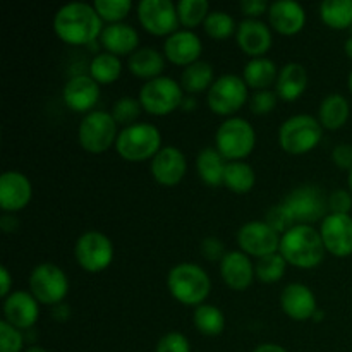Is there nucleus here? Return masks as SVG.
Here are the masks:
<instances>
[{
	"label": "nucleus",
	"instance_id": "obj_49",
	"mask_svg": "<svg viewBox=\"0 0 352 352\" xmlns=\"http://www.w3.org/2000/svg\"><path fill=\"white\" fill-rule=\"evenodd\" d=\"M0 280H2V285H0V296H2L3 299L9 298L10 284H12V280H10V274L6 267L0 268Z\"/></svg>",
	"mask_w": 352,
	"mask_h": 352
},
{
	"label": "nucleus",
	"instance_id": "obj_8",
	"mask_svg": "<svg viewBox=\"0 0 352 352\" xmlns=\"http://www.w3.org/2000/svg\"><path fill=\"white\" fill-rule=\"evenodd\" d=\"M117 122L109 112L93 110L82 117L78 129V140L82 150L100 155L109 150L117 141Z\"/></svg>",
	"mask_w": 352,
	"mask_h": 352
},
{
	"label": "nucleus",
	"instance_id": "obj_34",
	"mask_svg": "<svg viewBox=\"0 0 352 352\" xmlns=\"http://www.w3.org/2000/svg\"><path fill=\"white\" fill-rule=\"evenodd\" d=\"M254 181H256V175H254L251 165L244 164V162H229L227 164L226 174H223V186L232 192L244 195V192L251 191Z\"/></svg>",
	"mask_w": 352,
	"mask_h": 352
},
{
	"label": "nucleus",
	"instance_id": "obj_27",
	"mask_svg": "<svg viewBox=\"0 0 352 352\" xmlns=\"http://www.w3.org/2000/svg\"><path fill=\"white\" fill-rule=\"evenodd\" d=\"M127 67L131 74L136 78L151 81L155 78H160L162 71L165 69V58L155 48H138L133 55H129Z\"/></svg>",
	"mask_w": 352,
	"mask_h": 352
},
{
	"label": "nucleus",
	"instance_id": "obj_45",
	"mask_svg": "<svg viewBox=\"0 0 352 352\" xmlns=\"http://www.w3.org/2000/svg\"><path fill=\"white\" fill-rule=\"evenodd\" d=\"M352 208V198L346 189H336L329 196V210L337 215H349Z\"/></svg>",
	"mask_w": 352,
	"mask_h": 352
},
{
	"label": "nucleus",
	"instance_id": "obj_35",
	"mask_svg": "<svg viewBox=\"0 0 352 352\" xmlns=\"http://www.w3.org/2000/svg\"><path fill=\"white\" fill-rule=\"evenodd\" d=\"M192 322H195L196 330L206 337L220 336L223 329H226V316H223V313L217 306L212 305L198 306L195 309Z\"/></svg>",
	"mask_w": 352,
	"mask_h": 352
},
{
	"label": "nucleus",
	"instance_id": "obj_32",
	"mask_svg": "<svg viewBox=\"0 0 352 352\" xmlns=\"http://www.w3.org/2000/svg\"><path fill=\"white\" fill-rule=\"evenodd\" d=\"M120 72H122V62L117 55L109 52L95 55L89 62V76L98 85H112L120 78Z\"/></svg>",
	"mask_w": 352,
	"mask_h": 352
},
{
	"label": "nucleus",
	"instance_id": "obj_43",
	"mask_svg": "<svg viewBox=\"0 0 352 352\" xmlns=\"http://www.w3.org/2000/svg\"><path fill=\"white\" fill-rule=\"evenodd\" d=\"M277 105V93L270 91V89H261L256 91L250 100V109L256 116H267Z\"/></svg>",
	"mask_w": 352,
	"mask_h": 352
},
{
	"label": "nucleus",
	"instance_id": "obj_16",
	"mask_svg": "<svg viewBox=\"0 0 352 352\" xmlns=\"http://www.w3.org/2000/svg\"><path fill=\"white\" fill-rule=\"evenodd\" d=\"M62 98L72 112L89 113L100 98V85L91 76L78 74L65 82Z\"/></svg>",
	"mask_w": 352,
	"mask_h": 352
},
{
	"label": "nucleus",
	"instance_id": "obj_23",
	"mask_svg": "<svg viewBox=\"0 0 352 352\" xmlns=\"http://www.w3.org/2000/svg\"><path fill=\"white\" fill-rule=\"evenodd\" d=\"M237 45L244 54L251 55L253 58L261 57L267 54L272 47V31L263 21L260 19H244L237 26L236 31Z\"/></svg>",
	"mask_w": 352,
	"mask_h": 352
},
{
	"label": "nucleus",
	"instance_id": "obj_57",
	"mask_svg": "<svg viewBox=\"0 0 352 352\" xmlns=\"http://www.w3.org/2000/svg\"><path fill=\"white\" fill-rule=\"evenodd\" d=\"M351 30H352V28H351Z\"/></svg>",
	"mask_w": 352,
	"mask_h": 352
},
{
	"label": "nucleus",
	"instance_id": "obj_40",
	"mask_svg": "<svg viewBox=\"0 0 352 352\" xmlns=\"http://www.w3.org/2000/svg\"><path fill=\"white\" fill-rule=\"evenodd\" d=\"M141 110H143V107H141L140 100L133 98V96H120V98L113 103L110 116L113 117V120H116L117 124H122L124 127H129L140 119Z\"/></svg>",
	"mask_w": 352,
	"mask_h": 352
},
{
	"label": "nucleus",
	"instance_id": "obj_18",
	"mask_svg": "<svg viewBox=\"0 0 352 352\" xmlns=\"http://www.w3.org/2000/svg\"><path fill=\"white\" fill-rule=\"evenodd\" d=\"M3 316L6 322L16 329L28 330L38 322L40 302L30 292L14 291L9 298L3 299Z\"/></svg>",
	"mask_w": 352,
	"mask_h": 352
},
{
	"label": "nucleus",
	"instance_id": "obj_51",
	"mask_svg": "<svg viewBox=\"0 0 352 352\" xmlns=\"http://www.w3.org/2000/svg\"><path fill=\"white\" fill-rule=\"evenodd\" d=\"M253 352H287V351H285L282 346H278V344L268 342V344H261V346H258Z\"/></svg>",
	"mask_w": 352,
	"mask_h": 352
},
{
	"label": "nucleus",
	"instance_id": "obj_7",
	"mask_svg": "<svg viewBox=\"0 0 352 352\" xmlns=\"http://www.w3.org/2000/svg\"><path fill=\"white\" fill-rule=\"evenodd\" d=\"M323 127L313 116H294L285 120L278 131V143L282 150L291 155H305L320 143Z\"/></svg>",
	"mask_w": 352,
	"mask_h": 352
},
{
	"label": "nucleus",
	"instance_id": "obj_39",
	"mask_svg": "<svg viewBox=\"0 0 352 352\" xmlns=\"http://www.w3.org/2000/svg\"><path fill=\"white\" fill-rule=\"evenodd\" d=\"M93 7L102 21L116 24L122 23L124 17H127V14L133 9V2L131 0H95Z\"/></svg>",
	"mask_w": 352,
	"mask_h": 352
},
{
	"label": "nucleus",
	"instance_id": "obj_2",
	"mask_svg": "<svg viewBox=\"0 0 352 352\" xmlns=\"http://www.w3.org/2000/svg\"><path fill=\"white\" fill-rule=\"evenodd\" d=\"M325 251L320 230L313 226H294L280 237L278 248V253L289 265L305 270L318 267L325 258Z\"/></svg>",
	"mask_w": 352,
	"mask_h": 352
},
{
	"label": "nucleus",
	"instance_id": "obj_28",
	"mask_svg": "<svg viewBox=\"0 0 352 352\" xmlns=\"http://www.w3.org/2000/svg\"><path fill=\"white\" fill-rule=\"evenodd\" d=\"M278 69L274 60L267 57L251 58L243 71V79L248 85V88H253L256 91L268 89L272 85L277 82Z\"/></svg>",
	"mask_w": 352,
	"mask_h": 352
},
{
	"label": "nucleus",
	"instance_id": "obj_36",
	"mask_svg": "<svg viewBox=\"0 0 352 352\" xmlns=\"http://www.w3.org/2000/svg\"><path fill=\"white\" fill-rule=\"evenodd\" d=\"M287 268V261L280 253L268 254L260 258L254 265V277L263 284H275L280 280Z\"/></svg>",
	"mask_w": 352,
	"mask_h": 352
},
{
	"label": "nucleus",
	"instance_id": "obj_19",
	"mask_svg": "<svg viewBox=\"0 0 352 352\" xmlns=\"http://www.w3.org/2000/svg\"><path fill=\"white\" fill-rule=\"evenodd\" d=\"M33 196L30 179L21 172H3L0 177V206L3 212L16 213L28 206Z\"/></svg>",
	"mask_w": 352,
	"mask_h": 352
},
{
	"label": "nucleus",
	"instance_id": "obj_11",
	"mask_svg": "<svg viewBox=\"0 0 352 352\" xmlns=\"http://www.w3.org/2000/svg\"><path fill=\"white\" fill-rule=\"evenodd\" d=\"M208 107L217 116H232L248 102V85L236 74H223L208 89Z\"/></svg>",
	"mask_w": 352,
	"mask_h": 352
},
{
	"label": "nucleus",
	"instance_id": "obj_15",
	"mask_svg": "<svg viewBox=\"0 0 352 352\" xmlns=\"http://www.w3.org/2000/svg\"><path fill=\"white\" fill-rule=\"evenodd\" d=\"M325 250L333 256H349L352 254V217L330 213L320 226Z\"/></svg>",
	"mask_w": 352,
	"mask_h": 352
},
{
	"label": "nucleus",
	"instance_id": "obj_53",
	"mask_svg": "<svg viewBox=\"0 0 352 352\" xmlns=\"http://www.w3.org/2000/svg\"><path fill=\"white\" fill-rule=\"evenodd\" d=\"M344 50H346L347 57H349L351 60H352V36L349 38V40L346 41V45H344Z\"/></svg>",
	"mask_w": 352,
	"mask_h": 352
},
{
	"label": "nucleus",
	"instance_id": "obj_41",
	"mask_svg": "<svg viewBox=\"0 0 352 352\" xmlns=\"http://www.w3.org/2000/svg\"><path fill=\"white\" fill-rule=\"evenodd\" d=\"M23 346L24 337L21 330L2 320L0 322V352H21Z\"/></svg>",
	"mask_w": 352,
	"mask_h": 352
},
{
	"label": "nucleus",
	"instance_id": "obj_54",
	"mask_svg": "<svg viewBox=\"0 0 352 352\" xmlns=\"http://www.w3.org/2000/svg\"><path fill=\"white\" fill-rule=\"evenodd\" d=\"M24 352H48V351L43 349V347H40V346H31V347H28Z\"/></svg>",
	"mask_w": 352,
	"mask_h": 352
},
{
	"label": "nucleus",
	"instance_id": "obj_22",
	"mask_svg": "<svg viewBox=\"0 0 352 352\" xmlns=\"http://www.w3.org/2000/svg\"><path fill=\"white\" fill-rule=\"evenodd\" d=\"M270 26L280 34H298L306 24V10L294 0H277L268 7Z\"/></svg>",
	"mask_w": 352,
	"mask_h": 352
},
{
	"label": "nucleus",
	"instance_id": "obj_10",
	"mask_svg": "<svg viewBox=\"0 0 352 352\" xmlns=\"http://www.w3.org/2000/svg\"><path fill=\"white\" fill-rule=\"evenodd\" d=\"M30 289L38 302L57 306L69 292V280L64 272L54 263H41L30 275Z\"/></svg>",
	"mask_w": 352,
	"mask_h": 352
},
{
	"label": "nucleus",
	"instance_id": "obj_47",
	"mask_svg": "<svg viewBox=\"0 0 352 352\" xmlns=\"http://www.w3.org/2000/svg\"><path fill=\"white\" fill-rule=\"evenodd\" d=\"M332 160L333 164L344 170H352V144L342 143L337 144L332 151Z\"/></svg>",
	"mask_w": 352,
	"mask_h": 352
},
{
	"label": "nucleus",
	"instance_id": "obj_25",
	"mask_svg": "<svg viewBox=\"0 0 352 352\" xmlns=\"http://www.w3.org/2000/svg\"><path fill=\"white\" fill-rule=\"evenodd\" d=\"M102 47L112 55H133L140 45V34L131 24L116 23L103 28L100 34Z\"/></svg>",
	"mask_w": 352,
	"mask_h": 352
},
{
	"label": "nucleus",
	"instance_id": "obj_42",
	"mask_svg": "<svg viewBox=\"0 0 352 352\" xmlns=\"http://www.w3.org/2000/svg\"><path fill=\"white\" fill-rule=\"evenodd\" d=\"M265 222L272 227L274 230H277L280 236H284L287 230H291L296 226L294 219L291 217V213L287 212V208L284 206V203L277 206H272L270 212L267 213V220Z\"/></svg>",
	"mask_w": 352,
	"mask_h": 352
},
{
	"label": "nucleus",
	"instance_id": "obj_38",
	"mask_svg": "<svg viewBox=\"0 0 352 352\" xmlns=\"http://www.w3.org/2000/svg\"><path fill=\"white\" fill-rule=\"evenodd\" d=\"M203 26H205V33L213 40H227V38L232 36L234 31H237L236 21L226 10L210 12Z\"/></svg>",
	"mask_w": 352,
	"mask_h": 352
},
{
	"label": "nucleus",
	"instance_id": "obj_5",
	"mask_svg": "<svg viewBox=\"0 0 352 352\" xmlns=\"http://www.w3.org/2000/svg\"><path fill=\"white\" fill-rule=\"evenodd\" d=\"M256 144L253 126L243 117H230L220 124L215 134V148L226 160L241 162L250 157Z\"/></svg>",
	"mask_w": 352,
	"mask_h": 352
},
{
	"label": "nucleus",
	"instance_id": "obj_29",
	"mask_svg": "<svg viewBox=\"0 0 352 352\" xmlns=\"http://www.w3.org/2000/svg\"><path fill=\"white\" fill-rule=\"evenodd\" d=\"M229 162L219 153L217 148H203L196 158V168H198V175L206 186L210 188H217V186L223 184V174H226V167Z\"/></svg>",
	"mask_w": 352,
	"mask_h": 352
},
{
	"label": "nucleus",
	"instance_id": "obj_26",
	"mask_svg": "<svg viewBox=\"0 0 352 352\" xmlns=\"http://www.w3.org/2000/svg\"><path fill=\"white\" fill-rule=\"evenodd\" d=\"M306 86H308V72L305 65L298 62H289L278 71L275 93L284 102H294L305 93Z\"/></svg>",
	"mask_w": 352,
	"mask_h": 352
},
{
	"label": "nucleus",
	"instance_id": "obj_33",
	"mask_svg": "<svg viewBox=\"0 0 352 352\" xmlns=\"http://www.w3.org/2000/svg\"><path fill=\"white\" fill-rule=\"evenodd\" d=\"M320 16L332 30L352 28V0H325L320 6Z\"/></svg>",
	"mask_w": 352,
	"mask_h": 352
},
{
	"label": "nucleus",
	"instance_id": "obj_3",
	"mask_svg": "<svg viewBox=\"0 0 352 352\" xmlns=\"http://www.w3.org/2000/svg\"><path fill=\"white\" fill-rule=\"evenodd\" d=\"M167 287L175 301L198 308L210 296L212 280L199 265L179 263L168 272Z\"/></svg>",
	"mask_w": 352,
	"mask_h": 352
},
{
	"label": "nucleus",
	"instance_id": "obj_30",
	"mask_svg": "<svg viewBox=\"0 0 352 352\" xmlns=\"http://www.w3.org/2000/svg\"><path fill=\"white\" fill-rule=\"evenodd\" d=\"M349 119V102L339 93L325 96L318 110V120L322 127L337 131Z\"/></svg>",
	"mask_w": 352,
	"mask_h": 352
},
{
	"label": "nucleus",
	"instance_id": "obj_56",
	"mask_svg": "<svg viewBox=\"0 0 352 352\" xmlns=\"http://www.w3.org/2000/svg\"><path fill=\"white\" fill-rule=\"evenodd\" d=\"M349 91L352 93V72H351V76H349Z\"/></svg>",
	"mask_w": 352,
	"mask_h": 352
},
{
	"label": "nucleus",
	"instance_id": "obj_6",
	"mask_svg": "<svg viewBox=\"0 0 352 352\" xmlns=\"http://www.w3.org/2000/svg\"><path fill=\"white\" fill-rule=\"evenodd\" d=\"M282 203L294 219L296 226H311L323 220L329 210V196L320 186L315 184H305L292 189Z\"/></svg>",
	"mask_w": 352,
	"mask_h": 352
},
{
	"label": "nucleus",
	"instance_id": "obj_4",
	"mask_svg": "<svg viewBox=\"0 0 352 352\" xmlns=\"http://www.w3.org/2000/svg\"><path fill=\"white\" fill-rule=\"evenodd\" d=\"M116 150L119 157L127 162H144L148 158L153 160L155 155L162 150V134L153 124H133L119 133Z\"/></svg>",
	"mask_w": 352,
	"mask_h": 352
},
{
	"label": "nucleus",
	"instance_id": "obj_55",
	"mask_svg": "<svg viewBox=\"0 0 352 352\" xmlns=\"http://www.w3.org/2000/svg\"><path fill=\"white\" fill-rule=\"evenodd\" d=\"M349 188H351V192H352V170L349 172Z\"/></svg>",
	"mask_w": 352,
	"mask_h": 352
},
{
	"label": "nucleus",
	"instance_id": "obj_46",
	"mask_svg": "<svg viewBox=\"0 0 352 352\" xmlns=\"http://www.w3.org/2000/svg\"><path fill=\"white\" fill-rule=\"evenodd\" d=\"M226 248H223V243L217 237L210 236L205 237L201 243V256L208 261H222L223 256H226Z\"/></svg>",
	"mask_w": 352,
	"mask_h": 352
},
{
	"label": "nucleus",
	"instance_id": "obj_21",
	"mask_svg": "<svg viewBox=\"0 0 352 352\" xmlns=\"http://www.w3.org/2000/svg\"><path fill=\"white\" fill-rule=\"evenodd\" d=\"M203 52L201 40L198 34L191 30H179L165 40L164 54L172 64L175 65H191L198 62Z\"/></svg>",
	"mask_w": 352,
	"mask_h": 352
},
{
	"label": "nucleus",
	"instance_id": "obj_17",
	"mask_svg": "<svg viewBox=\"0 0 352 352\" xmlns=\"http://www.w3.org/2000/svg\"><path fill=\"white\" fill-rule=\"evenodd\" d=\"M151 175L162 186H175L184 179L188 162L184 153L175 146H165L151 160Z\"/></svg>",
	"mask_w": 352,
	"mask_h": 352
},
{
	"label": "nucleus",
	"instance_id": "obj_48",
	"mask_svg": "<svg viewBox=\"0 0 352 352\" xmlns=\"http://www.w3.org/2000/svg\"><path fill=\"white\" fill-rule=\"evenodd\" d=\"M268 3L265 0H243L241 2V10L248 19H256L258 16L267 12L268 14Z\"/></svg>",
	"mask_w": 352,
	"mask_h": 352
},
{
	"label": "nucleus",
	"instance_id": "obj_9",
	"mask_svg": "<svg viewBox=\"0 0 352 352\" xmlns=\"http://www.w3.org/2000/svg\"><path fill=\"white\" fill-rule=\"evenodd\" d=\"M140 103L151 116H168L182 105V86L168 76H160L144 82L140 91Z\"/></svg>",
	"mask_w": 352,
	"mask_h": 352
},
{
	"label": "nucleus",
	"instance_id": "obj_1",
	"mask_svg": "<svg viewBox=\"0 0 352 352\" xmlns=\"http://www.w3.org/2000/svg\"><path fill=\"white\" fill-rule=\"evenodd\" d=\"M54 31L67 45H89L103 31V21L95 7L72 2L60 7L54 17Z\"/></svg>",
	"mask_w": 352,
	"mask_h": 352
},
{
	"label": "nucleus",
	"instance_id": "obj_52",
	"mask_svg": "<svg viewBox=\"0 0 352 352\" xmlns=\"http://www.w3.org/2000/svg\"><path fill=\"white\" fill-rule=\"evenodd\" d=\"M181 107H182V110H184V112H191V110L196 109V100L192 98V96H184Z\"/></svg>",
	"mask_w": 352,
	"mask_h": 352
},
{
	"label": "nucleus",
	"instance_id": "obj_24",
	"mask_svg": "<svg viewBox=\"0 0 352 352\" xmlns=\"http://www.w3.org/2000/svg\"><path fill=\"white\" fill-rule=\"evenodd\" d=\"M220 275L234 291H246L254 280V265L243 251H229L220 261Z\"/></svg>",
	"mask_w": 352,
	"mask_h": 352
},
{
	"label": "nucleus",
	"instance_id": "obj_50",
	"mask_svg": "<svg viewBox=\"0 0 352 352\" xmlns=\"http://www.w3.org/2000/svg\"><path fill=\"white\" fill-rule=\"evenodd\" d=\"M69 315H71V309H67V306H64V305H62V302L54 308V318L60 320V322L67 320Z\"/></svg>",
	"mask_w": 352,
	"mask_h": 352
},
{
	"label": "nucleus",
	"instance_id": "obj_44",
	"mask_svg": "<svg viewBox=\"0 0 352 352\" xmlns=\"http://www.w3.org/2000/svg\"><path fill=\"white\" fill-rule=\"evenodd\" d=\"M157 352H191L188 337L179 332H168L158 340Z\"/></svg>",
	"mask_w": 352,
	"mask_h": 352
},
{
	"label": "nucleus",
	"instance_id": "obj_37",
	"mask_svg": "<svg viewBox=\"0 0 352 352\" xmlns=\"http://www.w3.org/2000/svg\"><path fill=\"white\" fill-rule=\"evenodd\" d=\"M210 14V3L206 0H181L177 3L179 23L188 30L205 24Z\"/></svg>",
	"mask_w": 352,
	"mask_h": 352
},
{
	"label": "nucleus",
	"instance_id": "obj_20",
	"mask_svg": "<svg viewBox=\"0 0 352 352\" xmlns=\"http://www.w3.org/2000/svg\"><path fill=\"white\" fill-rule=\"evenodd\" d=\"M280 306L285 315L296 322H306V320L313 318L318 309L311 289L299 282L285 285L280 294Z\"/></svg>",
	"mask_w": 352,
	"mask_h": 352
},
{
	"label": "nucleus",
	"instance_id": "obj_31",
	"mask_svg": "<svg viewBox=\"0 0 352 352\" xmlns=\"http://www.w3.org/2000/svg\"><path fill=\"white\" fill-rule=\"evenodd\" d=\"M213 82H215V78H213V67L208 62L198 60L195 62V64L188 65V67L182 71L181 86L182 89H186V91L191 93V95L210 89Z\"/></svg>",
	"mask_w": 352,
	"mask_h": 352
},
{
	"label": "nucleus",
	"instance_id": "obj_12",
	"mask_svg": "<svg viewBox=\"0 0 352 352\" xmlns=\"http://www.w3.org/2000/svg\"><path fill=\"white\" fill-rule=\"evenodd\" d=\"M76 261L86 272H103L113 260V244L105 234L98 230H88L81 234L74 248Z\"/></svg>",
	"mask_w": 352,
	"mask_h": 352
},
{
	"label": "nucleus",
	"instance_id": "obj_13",
	"mask_svg": "<svg viewBox=\"0 0 352 352\" xmlns=\"http://www.w3.org/2000/svg\"><path fill=\"white\" fill-rule=\"evenodd\" d=\"M138 19L148 33L165 36L179 31L177 6L170 0H141L138 6Z\"/></svg>",
	"mask_w": 352,
	"mask_h": 352
},
{
	"label": "nucleus",
	"instance_id": "obj_14",
	"mask_svg": "<svg viewBox=\"0 0 352 352\" xmlns=\"http://www.w3.org/2000/svg\"><path fill=\"white\" fill-rule=\"evenodd\" d=\"M280 234L272 229L267 222L253 220L244 223L237 232V244L248 256L263 258L268 254L278 253L280 248Z\"/></svg>",
	"mask_w": 352,
	"mask_h": 352
}]
</instances>
